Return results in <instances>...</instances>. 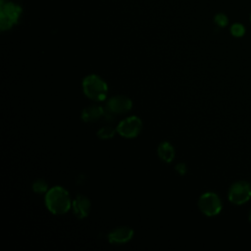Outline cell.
<instances>
[{
  "instance_id": "cell-16",
  "label": "cell",
  "mask_w": 251,
  "mask_h": 251,
  "mask_svg": "<svg viewBox=\"0 0 251 251\" xmlns=\"http://www.w3.org/2000/svg\"><path fill=\"white\" fill-rule=\"evenodd\" d=\"M176 170L178 171V173L180 174H184L185 173V171H186V168H185V166L183 165V164H178L177 166H176Z\"/></svg>"
},
{
  "instance_id": "cell-10",
  "label": "cell",
  "mask_w": 251,
  "mask_h": 251,
  "mask_svg": "<svg viewBox=\"0 0 251 251\" xmlns=\"http://www.w3.org/2000/svg\"><path fill=\"white\" fill-rule=\"evenodd\" d=\"M105 115V109L99 105H90L84 108L81 112V119L83 122L90 123L99 120Z\"/></svg>"
},
{
  "instance_id": "cell-6",
  "label": "cell",
  "mask_w": 251,
  "mask_h": 251,
  "mask_svg": "<svg viewBox=\"0 0 251 251\" xmlns=\"http://www.w3.org/2000/svg\"><path fill=\"white\" fill-rule=\"evenodd\" d=\"M132 107V101L130 98L125 95H116L111 97L105 108V116L112 117L116 114H124L128 112Z\"/></svg>"
},
{
  "instance_id": "cell-9",
  "label": "cell",
  "mask_w": 251,
  "mask_h": 251,
  "mask_svg": "<svg viewBox=\"0 0 251 251\" xmlns=\"http://www.w3.org/2000/svg\"><path fill=\"white\" fill-rule=\"evenodd\" d=\"M74 214L78 219H83L88 216L91 208L90 200L84 195H77L72 204Z\"/></svg>"
},
{
  "instance_id": "cell-8",
  "label": "cell",
  "mask_w": 251,
  "mask_h": 251,
  "mask_svg": "<svg viewBox=\"0 0 251 251\" xmlns=\"http://www.w3.org/2000/svg\"><path fill=\"white\" fill-rule=\"evenodd\" d=\"M134 231L129 226H119L108 234V240L113 244H124L133 237Z\"/></svg>"
},
{
  "instance_id": "cell-14",
  "label": "cell",
  "mask_w": 251,
  "mask_h": 251,
  "mask_svg": "<svg viewBox=\"0 0 251 251\" xmlns=\"http://www.w3.org/2000/svg\"><path fill=\"white\" fill-rule=\"evenodd\" d=\"M230 33L235 37H241L245 33V27L242 24L235 23L230 26Z\"/></svg>"
},
{
  "instance_id": "cell-18",
  "label": "cell",
  "mask_w": 251,
  "mask_h": 251,
  "mask_svg": "<svg viewBox=\"0 0 251 251\" xmlns=\"http://www.w3.org/2000/svg\"><path fill=\"white\" fill-rule=\"evenodd\" d=\"M250 21H251V15H250Z\"/></svg>"
},
{
  "instance_id": "cell-11",
  "label": "cell",
  "mask_w": 251,
  "mask_h": 251,
  "mask_svg": "<svg viewBox=\"0 0 251 251\" xmlns=\"http://www.w3.org/2000/svg\"><path fill=\"white\" fill-rule=\"evenodd\" d=\"M158 152V156L161 160H163L166 163H170L174 160L175 157V149L173 147L172 144H170L169 142H162L157 149Z\"/></svg>"
},
{
  "instance_id": "cell-13",
  "label": "cell",
  "mask_w": 251,
  "mask_h": 251,
  "mask_svg": "<svg viewBox=\"0 0 251 251\" xmlns=\"http://www.w3.org/2000/svg\"><path fill=\"white\" fill-rule=\"evenodd\" d=\"M32 190L35 193H43L48 191V184L43 179H37L32 183Z\"/></svg>"
},
{
  "instance_id": "cell-12",
  "label": "cell",
  "mask_w": 251,
  "mask_h": 251,
  "mask_svg": "<svg viewBox=\"0 0 251 251\" xmlns=\"http://www.w3.org/2000/svg\"><path fill=\"white\" fill-rule=\"evenodd\" d=\"M117 130V129H116ZM116 130L110 126H103L101 127L98 131H97V136L98 138L100 139H109V138H112L115 133H116Z\"/></svg>"
},
{
  "instance_id": "cell-3",
  "label": "cell",
  "mask_w": 251,
  "mask_h": 251,
  "mask_svg": "<svg viewBox=\"0 0 251 251\" xmlns=\"http://www.w3.org/2000/svg\"><path fill=\"white\" fill-rule=\"evenodd\" d=\"M0 10V27L2 30L10 29L14 24L18 23L22 8L13 2L1 0Z\"/></svg>"
},
{
  "instance_id": "cell-17",
  "label": "cell",
  "mask_w": 251,
  "mask_h": 251,
  "mask_svg": "<svg viewBox=\"0 0 251 251\" xmlns=\"http://www.w3.org/2000/svg\"><path fill=\"white\" fill-rule=\"evenodd\" d=\"M249 222L251 223V212H250V214H249Z\"/></svg>"
},
{
  "instance_id": "cell-15",
  "label": "cell",
  "mask_w": 251,
  "mask_h": 251,
  "mask_svg": "<svg viewBox=\"0 0 251 251\" xmlns=\"http://www.w3.org/2000/svg\"><path fill=\"white\" fill-rule=\"evenodd\" d=\"M214 21H215L216 25L218 26H220V27H225L227 25V23H228L227 17L225 14H223V13L217 14L215 16V18H214Z\"/></svg>"
},
{
  "instance_id": "cell-7",
  "label": "cell",
  "mask_w": 251,
  "mask_h": 251,
  "mask_svg": "<svg viewBox=\"0 0 251 251\" xmlns=\"http://www.w3.org/2000/svg\"><path fill=\"white\" fill-rule=\"evenodd\" d=\"M141 128V120L136 116H131L121 121L116 129L120 135L126 138H133L139 134Z\"/></svg>"
},
{
  "instance_id": "cell-1",
  "label": "cell",
  "mask_w": 251,
  "mask_h": 251,
  "mask_svg": "<svg viewBox=\"0 0 251 251\" xmlns=\"http://www.w3.org/2000/svg\"><path fill=\"white\" fill-rule=\"evenodd\" d=\"M72 201L69 192L62 186H54L46 192L45 205L49 212L54 215H62L67 213L71 206Z\"/></svg>"
},
{
  "instance_id": "cell-5",
  "label": "cell",
  "mask_w": 251,
  "mask_h": 251,
  "mask_svg": "<svg viewBox=\"0 0 251 251\" xmlns=\"http://www.w3.org/2000/svg\"><path fill=\"white\" fill-rule=\"evenodd\" d=\"M228 200L235 205H242L251 198V185L239 180L232 183L228 189Z\"/></svg>"
},
{
  "instance_id": "cell-2",
  "label": "cell",
  "mask_w": 251,
  "mask_h": 251,
  "mask_svg": "<svg viewBox=\"0 0 251 251\" xmlns=\"http://www.w3.org/2000/svg\"><path fill=\"white\" fill-rule=\"evenodd\" d=\"M82 89L85 96L94 101H103L108 92L107 83L97 75H89L82 80Z\"/></svg>"
},
{
  "instance_id": "cell-4",
  "label": "cell",
  "mask_w": 251,
  "mask_h": 251,
  "mask_svg": "<svg viewBox=\"0 0 251 251\" xmlns=\"http://www.w3.org/2000/svg\"><path fill=\"white\" fill-rule=\"evenodd\" d=\"M198 207L204 215L213 217L222 211V201L216 193L206 192L200 196Z\"/></svg>"
}]
</instances>
